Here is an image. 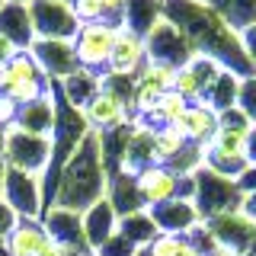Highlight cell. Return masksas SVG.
Returning a JSON list of instances; mask_svg holds the SVG:
<instances>
[{"instance_id":"2","label":"cell","mask_w":256,"mask_h":256,"mask_svg":"<svg viewBox=\"0 0 256 256\" xmlns=\"http://www.w3.org/2000/svg\"><path fill=\"white\" fill-rule=\"evenodd\" d=\"M106 186H109V176L102 170L100 141H96V132H90L80 141V148L74 150V157L68 160V166L61 170L54 196H52V205L84 214L90 205H96L100 198H106Z\"/></svg>"},{"instance_id":"4","label":"cell","mask_w":256,"mask_h":256,"mask_svg":"<svg viewBox=\"0 0 256 256\" xmlns=\"http://www.w3.org/2000/svg\"><path fill=\"white\" fill-rule=\"evenodd\" d=\"M196 198H192V205L198 208V214H202V221L214 218V214H224V212H237L240 208V189L234 180H224V176L205 170V166H198L196 173Z\"/></svg>"},{"instance_id":"6","label":"cell","mask_w":256,"mask_h":256,"mask_svg":"<svg viewBox=\"0 0 256 256\" xmlns=\"http://www.w3.org/2000/svg\"><path fill=\"white\" fill-rule=\"evenodd\" d=\"M0 198L16 212V218H42V212H45L42 176L4 166V192H0Z\"/></svg>"},{"instance_id":"54","label":"cell","mask_w":256,"mask_h":256,"mask_svg":"<svg viewBox=\"0 0 256 256\" xmlns=\"http://www.w3.org/2000/svg\"><path fill=\"white\" fill-rule=\"evenodd\" d=\"M134 256H154V253H150V250H148V246H141V250H138V253H134Z\"/></svg>"},{"instance_id":"19","label":"cell","mask_w":256,"mask_h":256,"mask_svg":"<svg viewBox=\"0 0 256 256\" xmlns=\"http://www.w3.org/2000/svg\"><path fill=\"white\" fill-rule=\"evenodd\" d=\"M100 141V157H102V170L106 176H118L125 170V154H128V141H132V125H118V128H106L96 132Z\"/></svg>"},{"instance_id":"56","label":"cell","mask_w":256,"mask_h":256,"mask_svg":"<svg viewBox=\"0 0 256 256\" xmlns=\"http://www.w3.org/2000/svg\"><path fill=\"white\" fill-rule=\"evenodd\" d=\"M0 192H4V164H0Z\"/></svg>"},{"instance_id":"34","label":"cell","mask_w":256,"mask_h":256,"mask_svg":"<svg viewBox=\"0 0 256 256\" xmlns=\"http://www.w3.org/2000/svg\"><path fill=\"white\" fill-rule=\"evenodd\" d=\"M173 93H180L182 100H189V102H202V96H205V90H202V84H198V77H196V70L189 68H180L176 70V80H173Z\"/></svg>"},{"instance_id":"42","label":"cell","mask_w":256,"mask_h":256,"mask_svg":"<svg viewBox=\"0 0 256 256\" xmlns=\"http://www.w3.org/2000/svg\"><path fill=\"white\" fill-rule=\"evenodd\" d=\"M16 221H20V218H16V212L4 202V198H0V237H10V230L16 228Z\"/></svg>"},{"instance_id":"7","label":"cell","mask_w":256,"mask_h":256,"mask_svg":"<svg viewBox=\"0 0 256 256\" xmlns=\"http://www.w3.org/2000/svg\"><path fill=\"white\" fill-rule=\"evenodd\" d=\"M32 29L36 38H58V42H74L80 32V22L74 16V6L61 4V0H32L29 4Z\"/></svg>"},{"instance_id":"30","label":"cell","mask_w":256,"mask_h":256,"mask_svg":"<svg viewBox=\"0 0 256 256\" xmlns=\"http://www.w3.org/2000/svg\"><path fill=\"white\" fill-rule=\"evenodd\" d=\"M186 134L180 132L176 125H166V128H157L154 132V164H160V166H166L170 160L180 154L182 148H186Z\"/></svg>"},{"instance_id":"9","label":"cell","mask_w":256,"mask_h":256,"mask_svg":"<svg viewBox=\"0 0 256 256\" xmlns=\"http://www.w3.org/2000/svg\"><path fill=\"white\" fill-rule=\"evenodd\" d=\"M144 48H148V61H157V64H170V68H186L192 61V45L186 42L180 29L173 26L170 20H160L154 29L144 36Z\"/></svg>"},{"instance_id":"55","label":"cell","mask_w":256,"mask_h":256,"mask_svg":"<svg viewBox=\"0 0 256 256\" xmlns=\"http://www.w3.org/2000/svg\"><path fill=\"white\" fill-rule=\"evenodd\" d=\"M0 4H32V0H0Z\"/></svg>"},{"instance_id":"24","label":"cell","mask_w":256,"mask_h":256,"mask_svg":"<svg viewBox=\"0 0 256 256\" xmlns=\"http://www.w3.org/2000/svg\"><path fill=\"white\" fill-rule=\"evenodd\" d=\"M106 202L112 205V212H116L118 218L141 212L144 202H141L138 182H134V176H132V173H118V176H112L109 186H106Z\"/></svg>"},{"instance_id":"25","label":"cell","mask_w":256,"mask_h":256,"mask_svg":"<svg viewBox=\"0 0 256 256\" xmlns=\"http://www.w3.org/2000/svg\"><path fill=\"white\" fill-rule=\"evenodd\" d=\"M154 132L150 125H132V141H128V154H125V170L138 176L141 170L154 166Z\"/></svg>"},{"instance_id":"32","label":"cell","mask_w":256,"mask_h":256,"mask_svg":"<svg viewBox=\"0 0 256 256\" xmlns=\"http://www.w3.org/2000/svg\"><path fill=\"white\" fill-rule=\"evenodd\" d=\"M192 106L189 100H182L180 93H164L154 109V116H150V128H166V125H176L182 116H186V109Z\"/></svg>"},{"instance_id":"39","label":"cell","mask_w":256,"mask_h":256,"mask_svg":"<svg viewBox=\"0 0 256 256\" xmlns=\"http://www.w3.org/2000/svg\"><path fill=\"white\" fill-rule=\"evenodd\" d=\"M134 253H138V246H134L128 237H122V234L116 230V234H112L93 256H134Z\"/></svg>"},{"instance_id":"3","label":"cell","mask_w":256,"mask_h":256,"mask_svg":"<svg viewBox=\"0 0 256 256\" xmlns=\"http://www.w3.org/2000/svg\"><path fill=\"white\" fill-rule=\"evenodd\" d=\"M48 160H52V138H38V134L20 132L16 125L6 128V148H4L6 170H22L32 176H42V186H45Z\"/></svg>"},{"instance_id":"53","label":"cell","mask_w":256,"mask_h":256,"mask_svg":"<svg viewBox=\"0 0 256 256\" xmlns=\"http://www.w3.org/2000/svg\"><path fill=\"white\" fill-rule=\"evenodd\" d=\"M0 256H10V246H6V237H0Z\"/></svg>"},{"instance_id":"44","label":"cell","mask_w":256,"mask_h":256,"mask_svg":"<svg viewBox=\"0 0 256 256\" xmlns=\"http://www.w3.org/2000/svg\"><path fill=\"white\" fill-rule=\"evenodd\" d=\"M240 42H244V52H246V58H250V64L256 68V22L240 32Z\"/></svg>"},{"instance_id":"41","label":"cell","mask_w":256,"mask_h":256,"mask_svg":"<svg viewBox=\"0 0 256 256\" xmlns=\"http://www.w3.org/2000/svg\"><path fill=\"white\" fill-rule=\"evenodd\" d=\"M16 112H20V106H16V102H13L6 93H0V125L10 128V125L16 122Z\"/></svg>"},{"instance_id":"15","label":"cell","mask_w":256,"mask_h":256,"mask_svg":"<svg viewBox=\"0 0 256 256\" xmlns=\"http://www.w3.org/2000/svg\"><path fill=\"white\" fill-rule=\"evenodd\" d=\"M134 182H138V192H141V202L144 208H154V205H164L176 198V186H180V176H176L170 166H148V170H141L134 176Z\"/></svg>"},{"instance_id":"1","label":"cell","mask_w":256,"mask_h":256,"mask_svg":"<svg viewBox=\"0 0 256 256\" xmlns=\"http://www.w3.org/2000/svg\"><path fill=\"white\" fill-rule=\"evenodd\" d=\"M164 20H170L186 36V42L192 45L196 54L218 61L224 70H230L240 80L256 77V68L250 64L244 42H240V32L230 29L205 0H166Z\"/></svg>"},{"instance_id":"10","label":"cell","mask_w":256,"mask_h":256,"mask_svg":"<svg viewBox=\"0 0 256 256\" xmlns=\"http://www.w3.org/2000/svg\"><path fill=\"white\" fill-rule=\"evenodd\" d=\"M32 61L42 68V74L48 80H68L70 74L80 70V61L74 54V42H58V38H36L29 48Z\"/></svg>"},{"instance_id":"36","label":"cell","mask_w":256,"mask_h":256,"mask_svg":"<svg viewBox=\"0 0 256 256\" xmlns=\"http://www.w3.org/2000/svg\"><path fill=\"white\" fill-rule=\"evenodd\" d=\"M237 109L256 125V77H244L237 86Z\"/></svg>"},{"instance_id":"28","label":"cell","mask_w":256,"mask_h":256,"mask_svg":"<svg viewBox=\"0 0 256 256\" xmlns=\"http://www.w3.org/2000/svg\"><path fill=\"white\" fill-rule=\"evenodd\" d=\"M234 32H244L256 22V0H205Z\"/></svg>"},{"instance_id":"50","label":"cell","mask_w":256,"mask_h":256,"mask_svg":"<svg viewBox=\"0 0 256 256\" xmlns=\"http://www.w3.org/2000/svg\"><path fill=\"white\" fill-rule=\"evenodd\" d=\"M212 256H244V253H234V250H224V246H218Z\"/></svg>"},{"instance_id":"35","label":"cell","mask_w":256,"mask_h":256,"mask_svg":"<svg viewBox=\"0 0 256 256\" xmlns=\"http://www.w3.org/2000/svg\"><path fill=\"white\" fill-rule=\"evenodd\" d=\"M74 16H77L80 26H90V22H109V26H112L102 0H77V4H74Z\"/></svg>"},{"instance_id":"5","label":"cell","mask_w":256,"mask_h":256,"mask_svg":"<svg viewBox=\"0 0 256 256\" xmlns=\"http://www.w3.org/2000/svg\"><path fill=\"white\" fill-rule=\"evenodd\" d=\"M4 93L10 96L16 106H26V102H36V100H42V96H52V80L42 74V68L32 61L29 52H20L6 64Z\"/></svg>"},{"instance_id":"38","label":"cell","mask_w":256,"mask_h":256,"mask_svg":"<svg viewBox=\"0 0 256 256\" xmlns=\"http://www.w3.org/2000/svg\"><path fill=\"white\" fill-rule=\"evenodd\" d=\"M218 128H221V132H234V134H246L253 128V122L234 106V109H228V112H221V116H218Z\"/></svg>"},{"instance_id":"48","label":"cell","mask_w":256,"mask_h":256,"mask_svg":"<svg viewBox=\"0 0 256 256\" xmlns=\"http://www.w3.org/2000/svg\"><path fill=\"white\" fill-rule=\"evenodd\" d=\"M173 256H202V253H198V250H196V246H192V244H189V240H186V237H182V240H180V246H176V253H173Z\"/></svg>"},{"instance_id":"27","label":"cell","mask_w":256,"mask_h":256,"mask_svg":"<svg viewBox=\"0 0 256 256\" xmlns=\"http://www.w3.org/2000/svg\"><path fill=\"white\" fill-rule=\"evenodd\" d=\"M118 234L128 237L141 250V246H150V244H154V240L160 237V230H157L154 218H150V212H148V208H141V212H134V214L118 218Z\"/></svg>"},{"instance_id":"57","label":"cell","mask_w":256,"mask_h":256,"mask_svg":"<svg viewBox=\"0 0 256 256\" xmlns=\"http://www.w3.org/2000/svg\"><path fill=\"white\" fill-rule=\"evenodd\" d=\"M61 4H68V6H74V4H77V0H61Z\"/></svg>"},{"instance_id":"29","label":"cell","mask_w":256,"mask_h":256,"mask_svg":"<svg viewBox=\"0 0 256 256\" xmlns=\"http://www.w3.org/2000/svg\"><path fill=\"white\" fill-rule=\"evenodd\" d=\"M237 86H240V77H234L230 70H224V74L205 90L202 102H205L212 112H218V116H221V112H228V109L237 106Z\"/></svg>"},{"instance_id":"43","label":"cell","mask_w":256,"mask_h":256,"mask_svg":"<svg viewBox=\"0 0 256 256\" xmlns=\"http://www.w3.org/2000/svg\"><path fill=\"white\" fill-rule=\"evenodd\" d=\"M237 189H240V196L256 192V164H246V170L237 176Z\"/></svg>"},{"instance_id":"51","label":"cell","mask_w":256,"mask_h":256,"mask_svg":"<svg viewBox=\"0 0 256 256\" xmlns=\"http://www.w3.org/2000/svg\"><path fill=\"white\" fill-rule=\"evenodd\" d=\"M4 86H6V64H0V93H4Z\"/></svg>"},{"instance_id":"16","label":"cell","mask_w":256,"mask_h":256,"mask_svg":"<svg viewBox=\"0 0 256 256\" xmlns=\"http://www.w3.org/2000/svg\"><path fill=\"white\" fill-rule=\"evenodd\" d=\"M0 36L13 42L16 52H29L36 42L29 4H0Z\"/></svg>"},{"instance_id":"45","label":"cell","mask_w":256,"mask_h":256,"mask_svg":"<svg viewBox=\"0 0 256 256\" xmlns=\"http://www.w3.org/2000/svg\"><path fill=\"white\" fill-rule=\"evenodd\" d=\"M240 212H244L246 218H250V221L256 224V192H250V196H244V198H240Z\"/></svg>"},{"instance_id":"20","label":"cell","mask_w":256,"mask_h":256,"mask_svg":"<svg viewBox=\"0 0 256 256\" xmlns=\"http://www.w3.org/2000/svg\"><path fill=\"white\" fill-rule=\"evenodd\" d=\"M176 128L186 134L189 144L205 148V144L214 138V132H218V112H212L205 102H192V106L186 109V116L176 122Z\"/></svg>"},{"instance_id":"21","label":"cell","mask_w":256,"mask_h":256,"mask_svg":"<svg viewBox=\"0 0 256 256\" xmlns=\"http://www.w3.org/2000/svg\"><path fill=\"white\" fill-rule=\"evenodd\" d=\"M13 125L20 128V132L38 134V138H52V132H54V100L52 96H42V100H36V102L20 106Z\"/></svg>"},{"instance_id":"40","label":"cell","mask_w":256,"mask_h":256,"mask_svg":"<svg viewBox=\"0 0 256 256\" xmlns=\"http://www.w3.org/2000/svg\"><path fill=\"white\" fill-rule=\"evenodd\" d=\"M180 240H182V237H173V234H160V237L154 240V244L148 246V250L154 253V256H173V253H176V246H180Z\"/></svg>"},{"instance_id":"22","label":"cell","mask_w":256,"mask_h":256,"mask_svg":"<svg viewBox=\"0 0 256 256\" xmlns=\"http://www.w3.org/2000/svg\"><path fill=\"white\" fill-rule=\"evenodd\" d=\"M164 6H166V0H125L122 29L144 38L160 20H164Z\"/></svg>"},{"instance_id":"11","label":"cell","mask_w":256,"mask_h":256,"mask_svg":"<svg viewBox=\"0 0 256 256\" xmlns=\"http://www.w3.org/2000/svg\"><path fill=\"white\" fill-rule=\"evenodd\" d=\"M42 228L54 244L93 256L90 246H86V237H84V214L80 212H68V208L52 205V208H45V214H42Z\"/></svg>"},{"instance_id":"49","label":"cell","mask_w":256,"mask_h":256,"mask_svg":"<svg viewBox=\"0 0 256 256\" xmlns=\"http://www.w3.org/2000/svg\"><path fill=\"white\" fill-rule=\"evenodd\" d=\"M4 148H6V128L0 125V164H4Z\"/></svg>"},{"instance_id":"12","label":"cell","mask_w":256,"mask_h":256,"mask_svg":"<svg viewBox=\"0 0 256 256\" xmlns=\"http://www.w3.org/2000/svg\"><path fill=\"white\" fill-rule=\"evenodd\" d=\"M205 228L212 230V237L218 240V246L246 256V246H250V240H253L256 224L237 208V212H224V214H214V218H208Z\"/></svg>"},{"instance_id":"14","label":"cell","mask_w":256,"mask_h":256,"mask_svg":"<svg viewBox=\"0 0 256 256\" xmlns=\"http://www.w3.org/2000/svg\"><path fill=\"white\" fill-rule=\"evenodd\" d=\"M148 212H150V218H154L160 234H173V237H186L189 230L202 221L198 208L192 202H182V198H170V202L154 205V208H148Z\"/></svg>"},{"instance_id":"46","label":"cell","mask_w":256,"mask_h":256,"mask_svg":"<svg viewBox=\"0 0 256 256\" xmlns=\"http://www.w3.org/2000/svg\"><path fill=\"white\" fill-rule=\"evenodd\" d=\"M16 54H20V52L13 48V42H6V38L0 36V64H10V61L16 58Z\"/></svg>"},{"instance_id":"13","label":"cell","mask_w":256,"mask_h":256,"mask_svg":"<svg viewBox=\"0 0 256 256\" xmlns=\"http://www.w3.org/2000/svg\"><path fill=\"white\" fill-rule=\"evenodd\" d=\"M144 64H148V48H144V38L134 36V32H128V29H116V45H112V58H109L106 74L138 77Z\"/></svg>"},{"instance_id":"17","label":"cell","mask_w":256,"mask_h":256,"mask_svg":"<svg viewBox=\"0 0 256 256\" xmlns=\"http://www.w3.org/2000/svg\"><path fill=\"white\" fill-rule=\"evenodd\" d=\"M128 106L118 96H112L106 90H100L93 96V102L84 109V118L93 132H106V128H118V125H128Z\"/></svg>"},{"instance_id":"18","label":"cell","mask_w":256,"mask_h":256,"mask_svg":"<svg viewBox=\"0 0 256 256\" xmlns=\"http://www.w3.org/2000/svg\"><path fill=\"white\" fill-rule=\"evenodd\" d=\"M118 230V214L112 212V205L106 198H100L96 205H90L84 212V237H86V246L90 253H96L102 244Z\"/></svg>"},{"instance_id":"47","label":"cell","mask_w":256,"mask_h":256,"mask_svg":"<svg viewBox=\"0 0 256 256\" xmlns=\"http://www.w3.org/2000/svg\"><path fill=\"white\" fill-rule=\"evenodd\" d=\"M246 164H256V125L250 128V134H246V150H244Z\"/></svg>"},{"instance_id":"26","label":"cell","mask_w":256,"mask_h":256,"mask_svg":"<svg viewBox=\"0 0 256 256\" xmlns=\"http://www.w3.org/2000/svg\"><path fill=\"white\" fill-rule=\"evenodd\" d=\"M54 84H58V80H54ZM58 86H61L64 100H68L74 109L84 112V109L93 102V96L102 90V77H100V74H93V70H84V68H80L77 74H70L68 80H61Z\"/></svg>"},{"instance_id":"23","label":"cell","mask_w":256,"mask_h":256,"mask_svg":"<svg viewBox=\"0 0 256 256\" xmlns=\"http://www.w3.org/2000/svg\"><path fill=\"white\" fill-rule=\"evenodd\" d=\"M45 240L48 234L42 228V218H20L6 237V246H10V256H38Z\"/></svg>"},{"instance_id":"31","label":"cell","mask_w":256,"mask_h":256,"mask_svg":"<svg viewBox=\"0 0 256 256\" xmlns=\"http://www.w3.org/2000/svg\"><path fill=\"white\" fill-rule=\"evenodd\" d=\"M173 80H176V68L170 64H157V61H148L141 68V74L134 77V84L144 86V90H154V93H170L173 90Z\"/></svg>"},{"instance_id":"37","label":"cell","mask_w":256,"mask_h":256,"mask_svg":"<svg viewBox=\"0 0 256 256\" xmlns=\"http://www.w3.org/2000/svg\"><path fill=\"white\" fill-rule=\"evenodd\" d=\"M186 240H189V244H192V246H196V250H198V253H202V256H212L214 250H218V240H214V237H212V230H208V228H205V221H198V224H196V228H192V230H189V234H186Z\"/></svg>"},{"instance_id":"33","label":"cell","mask_w":256,"mask_h":256,"mask_svg":"<svg viewBox=\"0 0 256 256\" xmlns=\"http://www.w3.org/2000/svg\"><path fill=\"white\" fill-rule=\"evenodd\" d=\"M250 134V132H246ZM246 134H234V132H214V138L205 144L208 154H221V157H244L246 150Z\"/></svg>"},{"instance_id":"52","label":"cell","mask_w":256,"mask_h":256,"mask_svg":"<svg viewBox=\"0 0 256 256\" xmlns=\"http://www.w3.org/2000/svg\"><path fill=\"white\" fill-rule=\"evenodd\" d=\"M246 256H256V230H253V240H250V246H246Z\"/></svg>"},{"instance_id":"8","label":"cell","mask_w":256,"mask_h":256,"mask_svg":"<svg viewBox=\"0 0 256 256\" xmlns=\"http://www.w3.org/2000/svg\"><path fill=\"white\" fill-rule=\"evenodd\" d=\"M112 45H116V26H109V22L80 26V32L74 36V54H77L80 68L93 70V74H106Z\"/></svg>"}]
</instances>
